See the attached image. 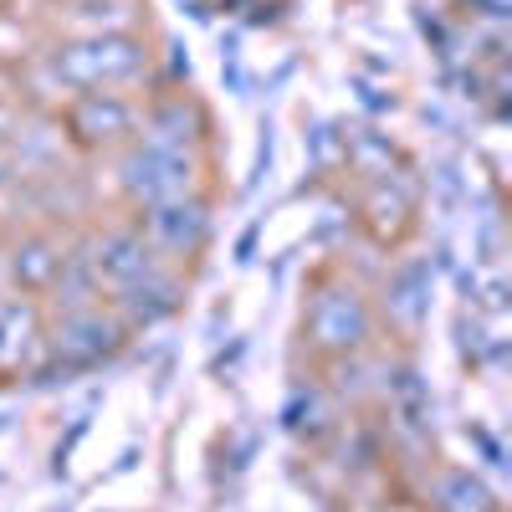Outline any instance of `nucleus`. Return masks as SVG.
<instances>
[{
	"mask_svg": "<svg viewBox=\"0 0 512 512\" xmlns=\"http://www.w3.org/2000/svg\"><path fill=\"white\" fill-rule=\"evenodd\" d=\"M144 67H149V52L123 31L72 41V47H57V57H52V72L82 93H113L123 82H134Z\"/></svg>",
	"mask_w": 512,
	"mask_h": 512,
	"instance_id": "1",
	"label": "nucleus"
},
{
	"mask_svg": "<svg viewBox=\"0 0 512 512\" xmlns=\"http://www.w3.org/2000/svg\"><path fill=\"white\" fill-rule=\"evenodd\" d=\"M123 185L134 190V200H149V205L180 200L190 190V159H185V149L149 144L123 164Z\"/></svg>",
	"mask_w": 512,
	"mask_h": 512,
	"instance_id": "2",
	"label": "nucleus"
},
{
	"mask_svg": "<svg viewBox=\"0 0 512 512\" xmlns=\"http://www.w3.org/2000/svg\"><path fill=\"white\" fill-rule=\"evenodd\" d=\"M93 277L108 282L113 292H128L134 282L154 277V251L144 246V236L134 231H108L98 241V256H93Z\"/></svg>",
	"mask_w": 512,
	"mask_h": 512,
	"instance_id": "3",
	"label": "nucleus"
},
{
	"mask_svg": "<svg viewBox=\"0 0 512 512\" xmlns=\"http://www.w3.org/2000/svg\"><path fill=\"white\" fill-rule=\"evenodd\" d=\"M128 123H134V108H128L118 93H82V103L72 108V128L82 139H118V134H128Z\"/></svg>",
	"mask_w": 512,
	"mask_h": 512,
	"instance_id": "4",
	"label": "nucleus"
},
{
	"mask_svg": "<svg viewBox=\"0 0 512 512\" xmlns=\"http://www.w3.org/2000/svg\"><path fill=\"white\" fill-rule=\"evenodd\" d=\"M149 231L164 241V246H175V251H195L205 241V216H200V205H180V200H164L149 210Z\"/></svg>",
	"mask_w": 512,
	"mask_h": 512,
	"instance_id": "5",
	"label": "nucleus"
},
{
	"mask_svg": "<svg viewBox=\"0 0 512 512\" xmlns=\"http://www.w3.org/2000/svg\"><path fill=\"white\" fill-rule=\"evenodd\" d=\"M31 338H36V313L31 303H0V369H11L26 349H31Z\"/></svg>",
	"mask_w": 512,
	"mask_h": 512,
	"instance_id": "6",
	"label": "nucleus"
}]
</instances>
